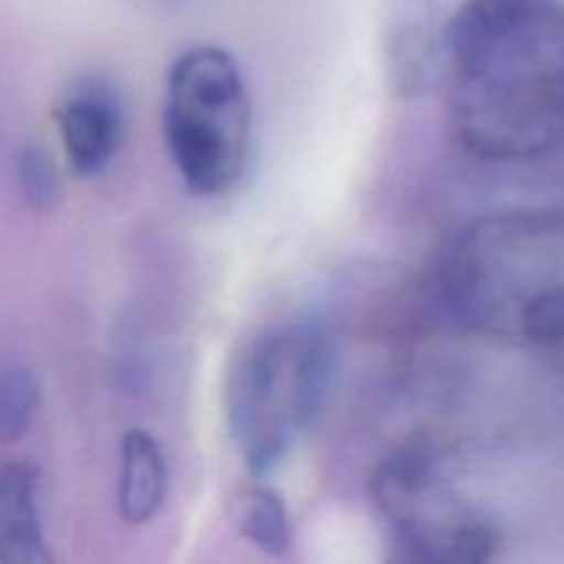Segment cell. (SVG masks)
Returning a JSON list of instances; mask_svg holds the SVG:
<instances>
[{"mask_svg":"<svg viewBox=\"0 0 564 564\" xmlns=\"http://www.w3.org/2000/svg\"><path fill=\"white\" fill-rule=\"evenodd\" d=\"M452 124L488 163H523L564 143V9L554 0H455Z\"/></svg>","mask_w":564,"mask_h":564,"instance_id":"6da1fadb","label":"cell"},{"mask_svg":"<svg viewBox=\"0 0 564 564\" xmlns=\"http://www.w3.org/2000/svg\"><path fill=\"white\" fill-rule=\"evenodd\" d=\"M435 292L468 334L564 350V209H505L463 226L441 253Z\"/></svg>","mask_w":564,"mask_h":564,"instance_id":"7a4b0ae2","label":"cell"},{"mask_svg":"<svg viewBox=\"0 0 564 564\" xmlns=\"http://www.w3.org/2000/svg\"><path fill=\"white\" fill-rule=\"evenodd\" d=\"M330 375L334 341L319 323L275 325L237 352L226 380V424L253 477L281 466L312 430Z\"/></svg>","mask_w":564,"mask_h":564,"instance_id":"3957f363","label":"cell"},{"mask_svg":"<svg viewBox=\"0 0 564 564\" xmlns=\"http://www.w3.org/2000/svg\"><path fill=\"white\" fill-rule=\"evenodd\" d=\"M163 135L196 196H224L242 180L251 160L253 105L229 50L196 44L176 55L165 80Z\"/></svg>","mask_w":564,"mask_h":564,"instance_id":"277c9868","label":"cell"},{"mask_svg":"<svg viewBox=\"0 0 564 564\" xmlns=\"http://www.w3.org/2000/svg\"><path fill=\"white\" fill-rule=\"evenodd\" d=\"M378 516L411 556L433 564L494 560L499 532L460 494L441 438L419 435L383 457L369 479Z\"/></svg>","mask_w":564,"mask_h":564,"instance_id":"5b68a950","label":"cell"},{"mask_svg":"<svg viewBox=\"0 0 564 564\" xmlns=\"http://www.w3.org/2000/svg\"><path fill=\"white\" fill-rule=\"evenodd\" d=\"M58 135L69 169L97 176L113 163L124 141V105L108 80L83 77L58 102Z\"/></svg>","mask_w":564,"mask_h":564,"instance_id":"8992f818","label":"cell"},{"mask_svg":"<svg viewBox=\"0 0 564 564\" xmlns=\"http://www.w3.org/2000/svg\"><path fill=\"white\" fill-rule=\"evenodd\" d=\"M53 560L42 521V474L28 460L0 463V562Z\"/></svg>","mask_w":564,"mask_h":564,"instance_id":"52a82bcc","label":"cell"},{"mask_svg":"<svg viewBox=\"0 0 564 564\" xmlns=\"http://www.w3.org/2000/svg\"><path fill=\"white\" fill-rule=\"evenodd\" d=\"M169 496V463L160 441L147 430H127L119 446V485L116 507L121 521L147 527L165 507Z\"/></svg>","mask_w":564,"mask_h":564,"instance_id":"ba28073f","label":"cell"},{"mask_svg":"<svg viewBox=\"0 0 564 564\" xmlns=\"http://www.w3.org/2000/svg\"><path fill=\"white\" fill-rule=\"evenodd\" d=\"M231 518L248 543L268 556H286L292 549V518L284 499L262 482H248L231 496Z\"/></svg>","mask_w":564,"mask_h":564,"instance_id":"9c48e42d","label":"cell"},{"mask_svg":"<svg viewBox=\"0 0 564 564\" xmlns=\"http://www.w3.org/2000/svg\"><path fill=\"white\" fill-rule=\"evenodd\" d=\"M42 405V386L22 364L0 369V446L17 444L31 430Z\"/></svg>","mask_w":564,"mask_h":564,"instance_id":"30bf717a","label":"cell"},{"mask_svg":"<svg viewBox=\"0 0 564 564\" xmlns=\"http://www.w3.org/2000/svg\"><path fill=\"white\" fill-rule=\"evenodd\" d=\"M14 182L22 202L36 213H53L61 202V174L42 147H22L14 158Z\"/></svg>","mask_w":564,"mask_h":564,"instance_id":"8fae6325","label":"cell"}]
</instances>
